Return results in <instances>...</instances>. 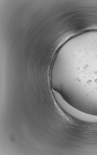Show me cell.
<instances>
[{
  "instance_id": "6da1fadb",
  "label": "cell",
  "mask_w": 97,
  "mask_h": 155,
  "mask_svg": "<svg viewBox=\"0 0 97 155\" xmlns=\"http://www.w3.org/2000/svg\"><path fill=\"white\" fill-rule=\"evenodd\" d=\"M54 98L58 105L66 113L73 118L85 123L97 124V115L87 113L73 107L56 91L53 90Z\"/></svg>"
}]
</instances>
